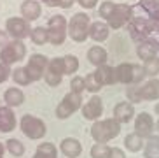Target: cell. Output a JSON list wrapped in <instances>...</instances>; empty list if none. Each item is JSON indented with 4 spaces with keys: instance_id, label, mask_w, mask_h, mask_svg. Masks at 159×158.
I'll use <instances>...</instances> for the list:
<instances>
[{
    "instance_id": "6da1fadb",
    "label": "cell",
    "mask_w": 159,
    "mask_h": 158,
    "mask_svg": "<svg viewBox=\"0 0 159 158\" xmlns=\"http://www.w3.org/2000/svg\"><path fill=\"white\" fill-rule=\"evenodd\" d=\"M119 134H121V123L114 116L94 121L91 126V137L94 139V142H102V144L114 141Z\"/></svg>"
},
{
    "instance_id": "7a4b0ae2",
    "label": "cell",
    "mask_w": 159,
    "mask_h": 158,
    "mask_svg": "<svg viewBox=\"0 0 159 158\" xmlns=\"http://www.w3.org/2000/svg\"><path fill=\"white\" fill-rule=\"evenodd\" d=\"M47 35H49V44L52 46H61L65 39L68 37V19L61 14H54L47 21Z\"/></svg>"
},
{
    "instance_id": "3957f363",
    "label": "cell",
    "mask_w": 159,
    "mask_h": 158,
    "mask_svg": "<svg viewBox=\"0 0 159 158\" xmlns=\"http://www.w3.org/2000/svg\"><path fill=\"white\" fill-rule=\"evenodd\" d=\"M89 16L86 12H75L68 19V37L74 42H84L89 37Z\"/></svg>"
},
{
    "instance_id": "277c9868",
    "label": "cell",
    "mask_w": 159,
    "mask_h": 158,
    "mask_svg": "<svg viewBox=\"0 0 159 158\" xmlns=\"http://www.w3.org/2000/svg\"><path fill=\"white\" fill-rule=\"evenodd\" d=\"M19 128L28 139L32 141H39L44 139L47 134V125L44 123V120L37 116H32V114H25L19 120Z\"/></svg>"
},
{
    "instance_id": "5b68a950",
    "label": "cell",
    "mask_w": 159,
    "mask_h": 158,
    "mask_svg": "<svg viewBox=\"0 0 159 158\" xmlns=\"http://www.w3.org/2000/svg\"><path fill=\"white\" fill-rule=\"evenodd\" d=\"M84 100H82V93L68 91L65 97L61 98V102L56 106V118L58 120H66L70 118L75 111H79L82 107Z\"/></svg>"
},
{
    "instance_id": "8992f818",
    "label": "cell",
    "mask_w": 159,
    "mask_h": 158,
    "mask_svg": "<svg viewBox=\"0 0 159 158\" xmlns=\"http://www.w3.org/2000/svg\"><path fill=\"white\" fill-rule=\"evenodd\" d=\"M25 56H26V46L23 41L11 39L9 44L0 49V62L5 65H14V63L23 60Z\"/></svg>"
},
{
    "instance_id": "52a82bcc",
    "label": "cell",
    "mask_w": 159,
    "mask_h": 158,
    "mask_svg": "<svg viewBox=\"0 0 159 158\" xmlns=\"http://www.w3.org/2000/svg\"><path fill=\"white\" fill-rule=\"evenodd\" d=\"M154 25L149 18H143V16H133L131 21L128 23V30H129V35L133 41L142 42L150 35V32L154 30Z\"/></svg>"
},
{
    "instance_id": "ba28073f",
    "label": "cell",
    "mask_w": 159,
    "mask_h": 158,
    "mask_svg": "<svg viewBox=\"0 0 159 158\" xmlns=\"http://www.w3.org/2000/svg\"><path fill=\"white\" fill-rule=\"evenodd\" d=\"M5 30L12 39L16 41H25L26 37H30L32 33V25L30 21H26L25 18H19V16H14V18H9L5 21Z\"/></svg>"
},
{
    "instance_id": "9c48e42d",
    "label": "cell",
    "mask_w": 159,
    "mask_h": 158,
    "mask_svg": "<svg viewBox=\"0 0 159 158\" xmlns=\"http://www.w3.org/2000/svg\"><path fill=\"white\" fill-rule=\"evenodd\" d=\"M131 18H133V7H131V5L116 4L112 14H110V18L107 19V23H108V27H110V30H119V28L126 27L131 21Z\"/></svg>"
},
{
    "instance_id": "30bf717a",
    "label": "cell",
    "mask_w": 159,
    "mask_h": 158,
    "mask_svg": "<svg viewBox=\"0 0 159 158\" xmlns=\"http://www.w3.org/2000/svg\"><path fill=\"white\" fill-rule=\"evenodd\" d=\"M47 65H49V60H47L46 55H42V53H33V55L28 58V62H26V65L25 67H26V70H28L32 81L35 83V81L44 79V74H46V70H47Z\"/></svg>"
},
{
    "instance_id": "8fae6325",
    "label": "cell",
    "mask_w": 159,
    "mask_h": 158,
    "mask_svg": "<svg viewBox=\"0 0 159 158\" xmlns=\"http://www.w3.org/2000/svg\"><path fill=\"white\" fill-rule=\"evenodd\" d=\"M80 111H82V116L86 118L88 121H98L102 120V114H103V100L98 97V95H93V97L89 98L88 102L82 104L80 107Z\"/></svg>"
},
{
    "instance_id": "7c38bea8",
    "label": "cell",
    "mask_w": 159,
    "mask_h": 158,
    "mask_svg": "<svg viewBox=\"0 0 159 158\" xmlns=\"http://www.w3.org/2000/svg\"><path fill=\"white\" fill-rule=\"evenodd\" d=\"M133 126H135V132L138 135H142L143 139H149L150 135L154 134L156 130V121L154 118L150 116L149 112H140V114H136L135 116V123H133Z\"/></svg>"
},
{
    "instance_id": "4fadbf2b",
    "label": "cell",
    "mask_w": 159,
    "mask_h": 158,
    "mask_svg": "<svg viewBox=\"0 0 159 158\" xmlns=\"http://www.w3.org/2000/svg\"><path fill=\"white\" fill-rule=\"evenodd\" d=\"M157 53H159V44L156 41H150V39H145V41L138 42V46H136V56L143 63L152 60V58H156Z\"/></svg>"
},
{
    "instance_id": "5bb4252c",
    "label": "cell",
    "mask_w": 159,
    "mask_h": 158,
    "mask_svg": "<svg viewBox=\"0 0 159 158\" xmlns=\"http://www.w3.org/2000/svg\"><path fill=\"white\" fill-rule=\"evenodd\" d=\"M135 106L131 102H119L114 106V118H116L121 125L124 123H131V120H135Z\"/></svg>"
},
{
    "instance_id": "9a60e30c",
    "label": "cell",
    "mask_w": 159,
    "mask_h": 158,
    "mask_svg": "<svg viewBox=\"0 0 159 158\" xmlns=\"http://www.w3.org/2000/svg\"><path fill=\"white\" fill-rule=\"evenodd\" d=\"M16 125H18V120H16L12 107L0 106V132L2 134H9V132H12L16 128Z\"/></svg>"
},
{
    "instance_id": "2e32d148",
    "label": "cell",
    "mask_w": 159,
    "mask_h": 158,
    "mask_svg": "<svg viewBox=\"0 0 159 158\" xmlns=\"http://www.w3.org/2000/svg\"><path fill=\"white\" fill-rule=\"evenodd\" d=\"M19 12H21V18H25L26 21H33V19L40 18L42 5L37 0H23L19 5Z\"/></svg>"
},
{
    "instance_id": "e0dca14e",
    "label": "cell",
    "mask_w": 159,
    "mask_h": 158,
    "mask_svg": "<svg viewBox=\"0 0 159 158\" xmlns=\"http://www.w3.org/2000/svg\"><path fill=\"white\" fill-rule=\"evenodd\" d=\"M140 97H142V102L159 100V79L157 77H152L145 84H140Z\"/></svg>"
},
{
    "instance_id": "ac0fdd59",
    "label": "cell",
    "mask_w": 159,
    "mask_h": 158,
    "mask_svg": "<svg viewBox=\"0 0 159 158\" xmlns=\"http://www.w3.org/2000/svg\"><path fill=\"white\" fill-rule=\"evenodd\" d=\"M110 37V27L107 21H93L89 27V39L94 42H105Z\"/></svg>"
},
{
    "instance_id": "d6986e66",
    "label": "cell",
    "mask_w": 159,
    "mask_h": 158,
    "mask_svg": "<svg viewBox=\"0 0 159 158\" xmlns=\"http://www.w3.org/2000/svg\"><path fill=\"white\" fill-rule=\"evenodd\" d=\"M60 151H61V155H65L66 158H77L82 153V144H80V141L75 139V137H65L60 144Z\"/></svg>"
},
{
    "instance_id": "ffe728a7",
    "label": "cell",
    "mask_w": 159,
    "mask_h": 158,
    "mask_svg": "<svg viewBox=\"0 0 159 158\" xmlns=\"http://www.w3.org/2000/svg\"><path fill=\"white\" fill-rule=\"evenodd\" d=\"M4 102L7 107H19L23 106L25 102V93L21 88L18 86H12V88H7L4 91Z\"/></svg>"
},
{
    "instance_id": "44dd1931",
    "label": "cell",
    "mask_w": 159,
    "mask_h": 158,
    "mask_svg": "<svg viewBox=\"0 0 159 158\" xmlns=\"http://www.w3.org/2000/svg\"><path fill=\"white\" fill-rule=\"evenodd\" d=\"M88 62L91 63V65H94L96 69L98 67H102V65H105L107 63V60H108V55H107V51H105V47H102V46H91L88 49Z\"/></svg>"
},
{
    "instance_id": "7402d4cb",
    "label": "cell",
    "mask_w": 159,
    "mask_h": 158,
    "mask_svg": "<svg viewBox=\"0 0 159 158\" xmlns=\"http://www.w3.org/2000/svg\"><path fill=\"white\" fill-rule=\"evenodd\" d=\"M94 74L98 77V81L102 83V86H108V84H116V69L110 65H102L94 70Z\"/></svg>"
},
{
    "instance_id": "603a6c76",
    "label": "cell",
    "mask_w": 159,
    "mask_h": 158,
    "mask_svg": "<svg viewBox=\"0 0 159 158\" xmlns=\"http://www.w3.org/2000/svg\"><path fill=\"white\" fill-rule=\"evenodd\" d=\"M116 69V83L121 84H131V74H133V63H128V62H122L119 63Z\"/></svg>"
},
{
    "instance_id": "cb8c5ba5",
    "label": "cell",
    "mask_w": 159,
    "mask_h": 158,
    "mask_svg": "<svg viewBox=\"0 0 159 158\" xmlns=\"http://www.w3.org/2000/svg\"><path fill=\"white\" fill-rule=\"evenodd\" d=\"M143 146H145V139L142 135H138L136 132H131V134H128L124 137V148L129 153H138V151L143 149Z\"/></svg>"
},
{
    "instance_id": "d4e9b609",
    "label": "cell",
    "mask_w": 159,
    "mask_h": 158,
    "mask_svg": "<svg viewBox=\"0 0 159 158\" xmlns=\"http://www.w3.org/2000/svg\"><path fill=\"white\" fill-rule=\"evenodd\" d=\"M143 158H159V134H152L145 139Z\"/></svg>"
},
{
    "instance_id": "484cf974",
    "label": "cell",
    "mask_w": 159,
    "mask_h": 158,
    "mask_svg": "<svg viewBox=\"0 0 159 158\" xmlns=\"http://www.w3.org/2000/svg\"><path fill=\"white\" fill-rule=\"evenodd\" d=\"M12 81H14L18 86H28V84H32V77H30L28 70H26V67H16L14 70H12Z\"/></svg>"
},
{
    "instance_id": "4316f807",
    "label": "cell",
    "mask_w": 159,
    "mask_h": 158,
    "mask_svg": "<svg viewBox=\"0 0 159 158\" xmlns=\"http://www.w3.org/2000/svg\"><path fill=\"white\" fill-rule=\"evenodd\" d=\"M30 39H32L33 44L37 46H44L49 42V35H47V28L46 27H35L30 33Z\"/></svg>"
},
{
    "instance_id": "83f0119b",
    "label": "cell",
    "mask_w": 159,
    "mask_h": 158,
    "mask_svg": "<svg viewBox=\"0 0 159 158\" xmlns=\"http://www.w3.org/2000/svg\"><path fill=\"white\" fill-rule=\"evenodd\" d=\"M5 149H7L12 156H16V158H19V156H23V155H25V144L19 139L5 141Z\"/></svg>"
},
{
    "instance_id": "f1b7e54d",
    "label": "cell",
    "mask_w": 159,
    "mask_h": 158,
    "mask_svg": "<svg viewBox=\"0 0 159 158\" xmlns=\"http://www.w3.org/2000/svg\"><path fill=\"white\" fill-rule=\"evenodd\" d=\"M47 70L52 72V74L65 76L66 74V70H65V58H61V56L51 58V60H49V65H47Z\"/></svg>"
},
{
    "instance_id": "f546056e",
    "label": "cell",
    "mask_w": 159,
    "mask_h": 158,
    "mask_svg": "<svg viewBox=\"0 0 159 158\" xmlns=\"http://www.w3.org/2000/svg\"><path fill=\"white\" fill-rule=\"evenodd\" d=\"M84 83H86V91H89V93H96L100 91V90L103 88L102 86V83L98 81V77H96V74L94 72H89L88 76L84 77Z\"/></svg>"
},
{
    "instance_id": "4dcf8cb0",
    "label": "cell",
    "mask_w": 159,
    "mask_h": 158,
    "mask_svg": "<svg viewBox=\"0 0 159 158\" xmlns=\"http://www.w3.org/2000/svg\"><path fill=\"white\" fill-rule=\"evenodd\" d=\"M89 155H91V158H108V155H110V146L96 142V144L91 146Z\"/></svg>"
},
{
    "instance_id": "1f68e13d",
    "label": "cell",
    "mask_w": 159,
    "mask_h": 158,
    "mask_svg": "<svg viewBox=\"0 0 159 158\" xmlns=\"http://www.w3.org/2000/svg\"><path fill=\"white\" fill-rule=\"evenodd\" d=\"M126 98L131 104H140L142 97H140V84H128L126 88Z\"/></svg>"
},
{
    "instance_id": "d6a6232c",
    "label": "cell",
    "mask_w": 159,
    "mask_h": 158,
    "mask_svg": "<svg viewBox=\"0 0 159 158\" xmlns=\"http://www.w3.org/2000/svg\"><path fill=\"white\" fill-rule=\"evenodd\" d=\"M143 69H145V76H149L150 79L159 76V56H156V58H152V60H149V62H145Z\"/></svg>"
},
{
    "instance_id": "836d02e7",
    "label": "cell",
    "mask_w": 159,
    "mask_h": 158,
    "mask_svg": "<svg viewBox=\"0 0 159 158\" xmlns=\"http://www.w3.org/2000/svg\"><path fill=\"white\" fill-rule=\"evenodd\" d=\"M145 79V69L142 63H133V74H131V84H142Z\"/></svg>"
},
{
    "instance_id": "e575fe53",
    "label": "cell",
    "mask_w": 159,
    "mask_h": 158,
    "mask_svg": "<svg viewBox=\"0 0 159 158\" xmlns=\"http://www.w3.org/2000/svg\"><path fill=\"white\" fill-rule=\"evenodd\" d=\"M65 70L66 74H75L79 70V58L74 55H65Z\"/></svg>"
},
{
    "instance_id": "d590c367",
    "label": "cell",
    "mask_w": 159,
    "mask_h": 158,
    "mask_svg": "<svg viewBox=\"0 0 159 158\" xmlns=\"http://www.w3.org/2000/svg\"><path fill=\"white\" fill-rule=\"evenodd\" d=\"M114 7H116V4H114L112 0H105L103 4H100V9H98L100 18H103V21H107L110 18V14H112Z\"/></svg>"
},
{
    "instance_id": "8d00e7d4",
    "label": "cell",
    "mask_w": 159,
    "mask_h": 158,
    "mask_svg": "<svg viewBox=\"0 0 159 158\" xmlns=\"http://www.w3.org/2000/svg\"><path fill=\"white\" fill-rule=\"evenodd\" d=\"M37 153L47 155V156H58V148L52 142H42L37 146Z\"/></svg>"
},
{
    "instance_id": "74e56055",
    "label": "cell",
    "mask_w": 159,
    "mask_h": 158,
    "mask_svg": "<svg viewBox=\"0 0 159 158\" xmlns=\"http://www.w3.org/2000/svg\"><path fill=\"white\" fill-rule=\"evenodd\" d=\"M70 91H75V93L86 91L84 77H80V76H74V77H72V81H70Z\"/></svg>"
},
{
    "instance_id": "f35d334b",
    "label": "cell",
    "mask_w": 159,
    "mask_h": 158,
    "mask_svg": "<svg viewBox=\"0 0 159 158\" xmlns=\"http://www.w3.org/2000/svg\"><path fill=\"white\" fill-rule=\"evenodd\" d=\"M61 79H63V76H58V74H52V72H49V70H46V74H44V81H46L47 86H58V84H61Z\"/></svg>"
},
{
    "instance_id": "ab89813d",
    "label": "cell",
    "mask_w": 159,
    "mask_h": 158,
    "mask_svg": "<svg viewBox=\"0 0 159 158\" xmlns=\"http://www.w3.org/2000/svg\"><path fill=\"white\" fill-rule=\"evenodd\" d=\"M11 76H12V69H11V65H5V63L0 62V84L5 83Z\"/></svg>"
},
{
    "instance_id": "60d3db41",
    "label": "cell",
    "mask_w": 159,
    "mask_h": 158,
    "mask_svg": "<svg viewBox=\"0 0 159 158\" xmlns=\"http://www.w3.org/2000/svg\"><path fill=\"white\" fill-rule=\"evenodd\" d=\"M140 5L143 7V9H147L149 12H152L154 9H157V7H159V0H142Z\"/></svg>"
},
{
    "instance_id": "b9f144b4",
    "label": "cell",
    "mask_w": 159,
    "mask_h": 158,
    "mask_svg": "<svg viewBox=\"0 0 159 158\" xmlns=\"http://www.w3.org/2000/svg\"><path fill=\"white\" fill-rule=\"evenodd\" d=\"M77 4L82 7V9H94L96 5H98V0H77Z\"/></svg>"
},
{
    "instance_id": "7bdbcfd3",
    "label": "cell",
    "mask_w": 159,
    "mask_h": 158,
    "mask_svg": "<svg viewBox=\"0 0 159 158\" xmlns=\"http://www.w3.org/2000/svg\"><path fill=\"white\" fill-rule=\"evenodd\" d=\"M9 37H11V35L7 33V30H0V49H2L4 46H7V44L11 42Z\"/></svg>"
},
{
    "instance_id": "ee69618b",
    "label": "cell",
    "mask_w": 159,
    "mask_h": 158,
    "mask_svg": "<svg viewBox=\"0 0 159 158\" xmlns=\"http://www.w3.org/2000/svg\"><path fill=\"white\" fill-rule=\"evenodd\" d=\"M108 158H126V153H124L121 148H110Z\"/></svg>"
},
{
    "instance_id": "f6af8a7d",
    "label": "cell",
    "mask_w": 159,
    "mask_h": 158,
    "mask_svg": "<svg viewBox=\"0 0 159 158\" xmlns=\"http://www.w3.org/2000/svg\"><path fill=\"white\" fill-rule=\"evenodd\" d=\"M149 19L152 21V25H154L156 28H159V7L154 9L152 12H149Z\"/></svg>"
},
{
    "instance_id": "bcb514c9",
    "label": "cell",
    "mask_w": 159,
    "mask_h": 158,
    "mask_svg": "<svg viewBox=\"0 0 159 158\" xmlns=\"http://www.w3.org/2000/svg\"><path fill=\"white\" fill-rule=\"evenodd\" d=\"M63 0H42V4H46L47 7H61Z\"/></svg>"
},
{
    "instance_id": "7dc6e473",
    "label": "cell",
    "mask_w": 159,
    "mask_h": 158,
    "mask_svg": "<svg viewBox=\"0 0 159 158\" xmlns=\"http://www.w3.org/2000/svg\"><path fill=\"white\" fill-rule=\"evenodd\" d=\"M74 4H75V0H63L61 2V9H70Z\"/></svg>"
},
{
    "instance_id": "c3c4849f",
    "label": "cell",
    "mask_w": 159,
    "mask_h": 158,
    "mask_svg": "<svg viewBox=\"0 0 159 158\" xmlns=\"http://www.w3.org/2000/svg\"><path fill=\"white\" fill-rule=\"evenodd\" d=\"M32 158H56V156H47V155H42V153H37V151H35V155H33Z\"/></svg>"
},
{
    "instance_id": "681fc988",
    "label": "cell",
    "mask_w": 159,
    "mask_h": 158,
    "mask_svg": "<svg viewBox=\"0 0 159 158\" xmlns=\"http://www.w3.org/2000/svg\"><path fill=\"white\" fill-rule=\"evenodd\" d=\"M4 153H5V146L4 142H0V158H4Z\"/></svg>"
},
{
    "instance_id": "f907efd6",
    "label": "cell",
    "mask_w": 159,
    "mask_h": 158,
    "mask_svg": "<svg viewBox=\"0 0 159 158\" xmlns=\"http://www.w3.org/2000/svg\"><path fill=\"white\" fill-rule=\"evenodd\" d=\"M154 112H156V114H157V116H159V102H157V104H156V106H154Z\"/></svg>"
},
{
    "instance_id": "816d5d0a",
    "label": "cell",
    "mask_w": 159,
    "mask_h": 158,
    "mask_svg": "<svg viewBox=\"0 0 159 158\" xmlns=\"http://www.w3.org/2000/svg\"><path fill=\"white\" fill-rule=\"evenodd\" d=\"M156 132H157V134H159V120L156 121Z\"/></svg>"
}]
</instances>
